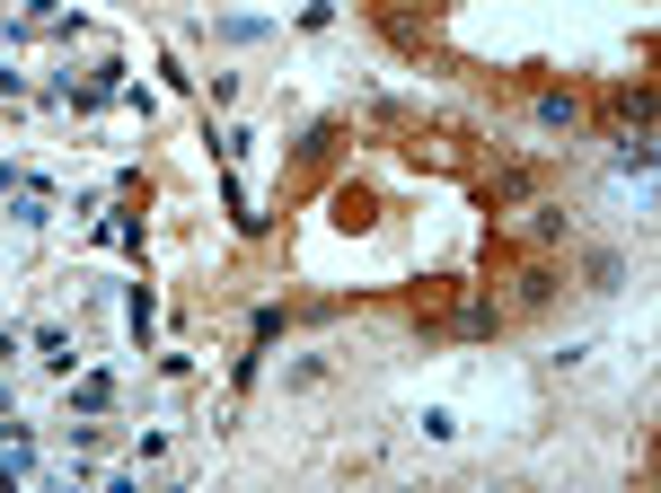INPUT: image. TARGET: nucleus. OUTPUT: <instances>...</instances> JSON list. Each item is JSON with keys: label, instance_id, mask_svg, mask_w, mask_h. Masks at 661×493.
Returning a JSON list of instances; mask_svg holds the SVG:
<instances>
[{"label": "nucleus", "instance_id": "nucleus-2", "mask_svg": "<svg viewBox=\"0 0 661 493\" xmlns=\"http://www.w3.org/2000/svg\"><path fill=\"white\" fill-rule=\"evenodd\" d=\"M106 397H115V388H106V379H98V371H89V379H72V405H80V414H98V405H106Z\"/></svg>", "mask_w": 661, "mask_h": 493}, {"label": "nucleus", "instance_id": "nucleus-1", "mask_svg": "<svg viewBox=\"0 0 661 493\" xmlns=\"http://www.w3.org/2000/svg\"><path fill=\"white\" fill-rule=\"evenodd\" d=\"M36 352H44L53 371H80V335H62V326H44V335H36Z\"/></svg>", "mask_w": 661, "mask_h": 493}]
</instances>
